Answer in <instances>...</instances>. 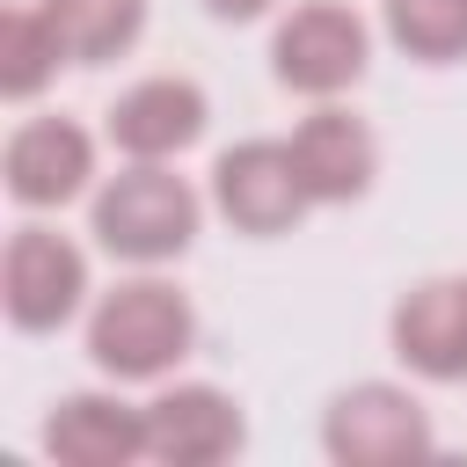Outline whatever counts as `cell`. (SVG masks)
I'll return each instance as SVG.
<instances>
[{"instance_id":"obj_1","label":"cell","mask_w":467,"mask_h":467,"mask_svg":"<svg viewBox=\"0 0 467 467\" xmlns=\"http://www.w3.org/2000/svg\"><path fill=\"white\" fill-rule=\"evenodd\" d=\"M190 343H197V314L161 277H131L117 292H102V306L88 321V358L109 379H161L175 358H190Z\"/></svg>"},{"instance_id":"obj_2","label":"cell","mask_w":467,"mask_h":467,"mask_svg":"<svg viewBox=\"0 0 467 467\" xmlns=\"http://www.w3.org/2000/svg\"><path fill=\"white\" fill-rule=\"evenodd\" d=\"M95 241L124 263H175L197 241V190L161 161H131L95 190Z\"/></svg>"},{"instance_id":"obj_3","label":"cell","mask_w":467,"mask_h":467,"mask_svg":"<svg viewBox=\"0 0 467 467\" xmlns=\"http://www.w3.org/2000/svg\"><path fill=\"white\" fill-rule=\"evenodd\" d=\"M365 51H372V36H365V22H358L343 0H306V7H292V15L277 22L270 73H277L292 95L328 102V95H343V88L365 80Z\"/></svg>"},{"instance_id":"obj_4","label":"cell","mask_w":467,"mask_h":467,"mask_svg":"<svg viewBox=\"0 0 467 467\" xmlns=\"http://www.w3.org/2000/svg\"><path fill=\"white\" fill-rule=\"evenodd\" d=\"M321 445H328V460H343V467H409V460L431 452V416H423L416 394L365 379V387H350V394L328 401Z\"/></svg>"},{"instance_id":"obj_5","label":"cell","mask_w":467,"mask_h":467,"mask_svg":"<svg viewBox=\"0 0 467 467\" xmlns=\"http://www.w3.org/2000/svg\"><path fill=\"white\" fill-rule=\"evenodd\" d=\"M212 204H219L241 234L270 241V234H285V226H299V212H306L314 197H306L299 161H292L285 139H241V146H226V153L212 161Z\"/></svg>"},{"instance_id":"obj_6","label":"cell","mask_w":467,"mask_h":467,"mask_svg":"<svg viewBox=\"0 0 467 467\" xmlns=\"http://www.w3.org/2000/svg\"><path fill=\"white\" fill-rule=\"evenodd\" d=\"M80 292H88V255L51 234V226H22L0 255V299H7V321L44 336V328H66L80 314Z\"/></svg>"},{"instance_id":"obj_7","label":"cell","mask_w":467,"mask_h":467,"mask_svg":"<svg viewBox=\"0 0 467 467\" xmlns=\"http://www.w3.org/2000/svg\"><path fill=\"white\" fill-rule=\"evenodd\" d=\"M0 168H7V197H15V204L51 212V204H66V197L88 190V175H95V139H88L73 117H29V124H15Z\"/></svg>"},{"instance_id":"obj_8","label":"cell","mask_w":467,"mask_h":467,"mask_svg":"<svg viewBox=\"0 0 467 467\" xmlns=\"http://www.w3.org/2000/svg\"><path fill=\"white\" fill-rule=\"evenodd\" d=\"M204 117H212V109H204V88H197V80L153 73V80H139V88L117 95L109 139H117L131 161H168V153H182V146L204 139Z\"/></svg>"},{"instance_id":"obj_9","label":"cell","mask_w":467,"mask_h":467,"mask_svg":"<svg viewBox=\"0 0 467 467\" xmlns=\"http://www.w3.org/2000/svg\"><path fill=\"white\" fill-rule=\"evenodd\" d=\"M146 452L168 467H212L241 452V409L219 387H168L161 401H146Z\"/></svg>"},{"instance_id":"obj_10","label":"cell","mask_w":467,"mask_h":467,"mask_svg":"<svg viewBox=\"0 0 467 467\" xmlns=\"http://www.w3.org/2000/svg\"><path fill=\"white\" fill-rule=\"evenodd\" d=\"M394 358L423 379H467V277H431L394 306Z\"/></svg>"},{"instance_id":"obj_11","label":"cell","mask_w":467,"mask_h":467,"mask_svg":"<svg viewBox=\"0 0 467 467\" xmlns=\"http://www.w3.org/2000/svg\"><path fill=\"white\" fill-rule=\"evenodd\" d=\"M285 146H292L299 182H306V197H314V204H350V197H365V190H372L379 146H372V131H365L350 109H314Z\"/></svg>"},{"instance_id":"obj_12","label":"cell","mask_w":467,"mask_h":467,"mask_svg":"<svg viewBox=\"0 0 467 467\" xmlns=\"http://www.w3.org/2000/svg\"><path fill=\"white\" fill-rule=\"evenodd\" d=\"M44 452L66 467H124L146 452V409L117 394H66L44 423Z\"/></svg>"},{"instance_id":"obj_13","label":"cell","mask_w":467,"mask_h":467,"mask_svg":"<svg viewBox=\"0 0 467 467\" xmlns=\"http://www.w3.org/2000/svg\"><path fill=\"white\" fill-rule=\"evenodd\" d=\"M66 58L73 51H66V36H58V22L44 7H7L0 15V95L7 102H29Z\"/></svg>"},{"instance_id":"obj_14","label":"cell","mask_w":467,"mask_h":467,"mask_svg":"<svg viewBox=\"0 0 467 467\" xmlns=\"http://www.w3.org/2000/svg\"><path fill=\"white\" fill-rule=\"evenodd\" d=\"M44 15L58 22L66 51L80 66H102V58H124L146 29V0H44Z\"/></svg>"},{"instance_id":"obj_15","label":"cell","mask_w":467,"mask_h":467,"mask_svg":"<svg viewBox=\"0 0 467 467\" xmlns=\"http://www.w3.org/2000/svg\"><path fill=\"white\" fill-rule=\"evenodd\" d=\"M387 36L423 66H452L467 58V0H387Z\"/></svg>"},{"instance_id":"obj_16","label":"cell","mask_w":467,"mask_h":467,"mask_svg":"<svg viewBox=\"0 0 467 467\" xmlns=\"http://www.w3.org/2000/svg\"><path fill=\"white\" fill-rule=\"evenodd\" d=\"M204 7H212L219 22H255V15H270L277 0H204Z\"/></svg>"}]
</instances>
